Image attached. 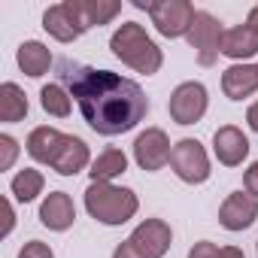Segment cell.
I'll use <instances>...</instances> for the list:
<instances>
[{
  "mask_svg": "<svg viewBox=\"0 0 258 258\" xmlns=\"http://www.w3.org/2000/svg\"><path fill=\"white\" fill-rule=\"evenodd\" d=\"M243 185H246V191L258 201V161H255V164L243 173Z\"/></svg>",
  "mask_w": 258,
  "mask_h": 258,
  "instance_id": "4316f807",
  "label": "cell"
},
{
  "mask_svg": "<svg viewBox=\"0 0 258 258\" xmlns=\"http://www.w3.org/2000/svg\"><path fill=\"white\" fill-rule=\"evenodd\" d=\"M85 210L100 225H124L140 210V201L131 188H118L112 182H91L85 188Z\"/></svg>",
  "mask_w": 258,
  "mask_h": 258,
  "instance_id": "3957f363",
  "label": "cell"
},
{
  "mask_svg": "<svg viewBox=\"0 0 258 258\" xmlns=\"http://www.w3.org/2000/svg\"><path fill=\"white\" fill-rule=\"evenodd\" d=\"M19 258H55V252L43 243V240H31L19 249Z\"/></svg>",
  "mask_w": 258,
  "mask_h": 258,
  "instance_id": "484cf974",
  "label": "cell"
},
{
  "mask_svg": "<svg viewBox=\"0 0 258 258\" xmlns=\"http://www.w3.org/2000/svg\"><path fill=\"white\" fill-rule=\"evenodd\" d=\"M58 79L76 100L88 127L100 137H118L134 131L149 112V97L143 94V88L134 79H124L112 70L61 61Z\"/></svg>",
  "mask_w": 258,
  "mask_h": 258,
  "instance_id": "6da1fadb",
  "label": "cell"
},
{
  "mask_svg": "<svg viewBox=\"0 0 258 258\" xmlns=\"http://www.w3.org/2000/svg\"><path fill=\"white\" fill-rule=\"evenodd\" d=\"M213 152L219 158V164L225 167H240L249 155V140L246 134L240 131V127L234 124H222L219 131L213 134Z\"/></svg>",
  "mask_w": 258,
  "mask_h": 258,
  "instance_id": "7c38bea8",
  "label": "cell"
},
{
  "mask_svg": "<svg viewBox=\"0 0 258 258\" xmlns=\"http://www.w3.org/2000/svg\"><path fill=\"white\" fill-rule=\"evenodd\" d=\"M222 55L231 61H243L258 55V31L252 25H237L222 34Z\"/></svg>",
  "mask_w": 258,
  "mask_h": 258,
  "instance_id": "2e32d148",
  "label": "cell"
},
{
  "mask_svg": "<svg viewBox=\"0 0 258 258\" xmlns=\"http://www.w3.org/2000/svg\"><path fill=\"white\" fill-rule=\"evenodd\" d=\"M207 100H210V97H207V88H204L201 82H182V85H176L173 94H170V103H167L170 118H173L176 124H195V121L204 118Z\"/></svg>",
  "mask_w": 258,
  "mask_h": 258,
  "instance_id": "ba28073f",
  "label": "cell"
},
{
  "mask_svg": "<svg viewBox=\"0 0 258 258\" xmlns=\"http://www.w3.org/2000/svg\"><path fill=\"white\" fill-rule=\"evenodd\" d=\"M16 155H19V143L10 134H0V170H10L16 164Z\"/></svg>",
  "mask_w": 258,
  "mask_h": 258,
  "instance_id": "d4e9b609",
  "label": "cell"
},
{
  "mask_svg": "<svg viewBox=\"0 0 258 258\" xmlns=\"http://www.w3.org/2000/svg\"><path fill=\"white\" fill-rule=\"evenodd\" d=\"M246 121H249V127H252V131L258 134V100L249 106V112H246Z\"/></svg>",
  "mask_w": 258,
  "mask_h": 258,
  "instance_id": "f1b7e54d",
  "label": "cell"
},
{
  "mask_svg": "<svg viewBox=\"0 0 258 258\" xmlns=\"http://www.w3.org/2000/svg\"><path fill=\"white\" fill-rule=\"evenodd\" d=\"M109 49H112V55H115L121 64H127L131 70H137V73H143V76L158 73L161 64H164L161 49L152 43V37H149V34L143 31V25H137V22H124V25L112 34Z\"/></svg>",
  "mask_w": 258,
  "mask_h": 258,
  "instance_id": "7a4b0ae2",
  "label": "cell"
},
{
  "mask_svg": "<svg viewBox=\"0 0 258 258\" xmlns=\"http://www.w3.org/2000/svg\"><path fill=\"white\" fill-rule=\"evenodd\" d=\"M40 222H43L49 231H67V228L76 222L73 198H70L67 191H52V195H46V201L40 204Z\"/></svg>",
  "mask_w": 258,
  "mask_h": 258,
  "instance_id": "5bb4252c",
  "label": "cell"
},
{
  "mask_svg": "<svg viewBox=\"0 0 258 258\" xmlns=\"http://www.w3.org/2000/svg\"><path fill=\"white\" fill-rule=\"evenodd\" d=\"M43 28L58 40V43H73L76 37H82L88 28L82 25L79 13H76V0H64V4H55L46 10L43 16Z\"/></svg>",
  "mask_w": 258,
  "mask_h": 258,
  "instance_id": "30bf717a",
  "label": "cell"
},
{
  "mask_svg": "<svg viewBox=\"0 0 258 258\" xmlns=\"http://www.w3.org/2000/svg\"><path fill=\"white\" fill-rule=\"evenodd\" d=\"M246 25H252V28L258 31V7H252V10H249V19H246Z\"/></svg>",
  "mask_w": 258,
  "mask_h": 258,
  "instance_id": "f546056e",
  "label": "cell"
},
{
  "mask_svg": "<svg viewBox=\"0 0 258 258\" xmlns=\"http://www.w3.org/2000/svg\"><path fill=\"white\" fill-rule=\"evenodd\" d=\"M222 25L216 16L210 13H198L195 22H191V31H188V46L195 49L198 55V64L201 67H213L222 55Z\"/></svg>",
  "mask_w": 258,
  "mask_h": 258,
  "instance_id": "52a82bcc",
  "label": "cell"
},
{
  "mask_svg": "<svg viewBox=\"0 0 258 258\" xmlns=\"http://www.w3.org/2000/svg\"><path fill=\"white\" fill-rule=\"evenodd\" d=\"M170 167H173V173H176L182 182H188V185H201V182L210 179V158H207V149H204L198 140H191V137L173 143Z\"/></svg>",
  "mask_w": 258,
  "mask_h": 258,
  "instance_id": "8992f818",
  "label": "cell"
},
{
  "mask_svg": "<svg viewBox=\"0 0 258 258\" xmlns=\"http://www.w3.org/2000/svg\"><path fill=\"white\" fill-rule=\"evenodd\" d=\"M170 152H173V146H170V140H167V134L161 127H146V131L134 140V161L146 173L161 170L170 161Z\"/></svg>",
  "mask_w": 258,
  "mask_h": 258,
  "instance_id": "9c48e42d",
  "label": "cell"
},
{
  "mask_svg": "<svg viewBox=\"0 0 258 258\" xmlns=\"http://www.w3.org/2000/svg\"><path fill=\"white\" fill-rule=\"evenodd\" d=\"M61 131L58 127H49V124H40V127H34L31 131V137H28V155L34 158V161H40V164H52V158H55V152H58V146H61Z\"/></svg>",
  "mask_w": 258,
  "mask_h": 258,
  "instance_id": "e0dca14e",
  "label": "cell"
},
{
  "mask_svg": "<svg viewBox=\"0 0 258 258\" xmlns=\"http://www.w3.org/2000/svg\"><path fill=\"white\" fill-rule=\"evenodd\" d=\"M127 170V158L121 149H106L91 161V182H112L115 176H121Z\"/></svg>",
  "mask_w": 258,
  "mask_h": 258,
  "instance_id": "44dd1931",
  "label": "cell"
},
{
  "mask_svg": "<svg viewBox=\"0 0 258 258\" xmlns=\"http://www.w3.org/2000/svg\"><path fill=\"white\" fill-rule=\"evenodd\" d=\"M25 115H28V94L16 82H4L0 85V121L16 124Z\"/></svg>",
  "mask_w": 258,
  "mask_h": 258,
  "instance_id": "ffe728a7",
  "label": "cell"
},
{
  "mask_svg": "<svg viewBox=\"0 0 258 258\" xmlns=\"http://www.w3.org/2000/svg\"><path fill=\"white\" fill-rule=\"evenodd\" d=\"M40 103H43V109H46L49 115H55V118H67L70 109H73V97H70V91H67L61 82L43 85V88H40Z\"/></svg>",
  "mask_w": 258,
  "mask_h": 258,
  "instance_id": "7402d4cb",
  "label": "cell"
},
{
  "mask_svg": "<svg viewBox=\"0 0 258 258\" xmlns=\"http://www.w3.org/2000/svg\"><path fill=\"white\" fill-rule=\"evenodd\" d=\"M188 258H246V255H243V249H237V246H216V243H210V240H201V243L191 246Z\"/></svg>",
  "mask_w": 258,
  "mask_h": 258,
  "instance_id": "cb8c5ba5",
  "label": "cell"
},
{
  "mask_svg": "<svg viewBox=\"0 0 258 258\" xmlns=\"http://www.w3.org/2000/svg\"><path fill=\"white\" fill-rule=\"evenodd\" d=\"M88 164H91V155H88L85 140H79V137H73V134H64V137H61V146H58V152H55V158H52L49 167H52L55 173H61V176H76V173H82Z\"/></svg>",
  "mask_w": 258,
  "mask_h": 258,
  "instance_id": "4fadbf2b",
  "label": "cell"
},
{
  "mask_svg": "<svg viewBox=\"0 0 258 258\" xmlns=\"http://www.w3.org/2000/svg\"><path fill=\"white\" fill-rule=\"evenodd\" d=\"M258 219V201L249 191H231L219 207V222L225 231H246Z\"/></svg>",
  "mask_w": 258,
  "mask_h": 258,
  "instance_id": "8fae6325",
  "label": "cell"
},
{
  "mask_svg": "<svg viewBox=\"0 0 258 258\" xmlns=\"http://www.w3.org/2000/svg\"><path fill=\"white\" fill-rule=\"evenodd\" d=\"M76 13H79L82 25L91 31V28L109 25L121 13V4L118 0H76Z\"/></svg>",
  "mask_w": 258,
  "mask_h": 258,
  "instance_id": "d6986e66",
  "label": "cell"
},
{
  "mask_svg": "<svg viewBox=\"0 0 258 258\" xmlns=\"http://www.w3.org/2000/svg\"><path fill=\"white\" fill-rule=\"evenodd\" d=\"M16 61H19L22 73H28L31 79H40V76L49 73V67H52V52H49L40 40H28V43L19 46Z\"/></svg>",
  "mask_w": 258,
  "mask_h": 258,
  "instance_id": "ac0fdd59",
  "label": "cell"
},
{
  "mask_svg": "<svg viewBox=\"0 0 258 258\" xmlns=\"http://www.w3.org/2000/svg\"><path fill=\"white\" fill-rule=\"evenodd\" d=\"M222 91L228 100H243L258 91V64H234L222 73Z\"/></svg>",
  "mask_w": 258,
  "mask_h": 258,
  "instance_id": "9a60e30c",
  "label": "cell"
},
{
  "mask_svg": "<svg viewBox=\"0 0 258 258\" xmlns=\"http://www.w3.org/2000/svg\"><path fill=\"white\" fill-rule=\"evenodd\" d=\"M137 10H146L155 31L167 40H176V37H188L191 31V22L198 16V10L188 4V0H152V4H143L137 0L134 4Z\"/></svg>",
  "mask_w": 258,
  "mask_h": 258,
  "instance_id": "5b68a950",
  "label": "cell"
},
{
  "mask_svg": "<svg viewBox=\"0 0 258 258\" xmlns=\"http://www.w3.org/2000/svg\"><path fill=\"white\" fill-rule=\"evenodd\" d=\"M173 243V231L164 219H146L134 228V234L115 246L112 258H164Z\"/></svg>",
  "mask_w": 258,
  "mask_h": 258,
  "instance_id": "277c9868",
  "label": "cell"
},
{
  "mask_svg": "<svg viewBox=\"0 0 258 258\" xmlns=\"http://www.w3.org/2000/svg\"><path fill=\"white\" fill-rule=\"evenodd\" d=\"M43 185H46L43 173H40V170H31V167L19 170V173L13 176V182H10V188H13V195H16L19 204H31L37 195H43Z\"/></svg>",
  "mask_w": 258,
  "mask_h": 258,
  "instance_id": "603a6c76",
  "label": "cell"
},
{
  "mask_svg": "<svg viewBox=\"0 0 258 258\" xmlns=\"http://www.w3.org/2000/svg\"><path fill=\"white\" fill-rule=\"evenodd\" d=\"M4 216H7V225H4V237L13 231V225H16V213H13V204L10 201H4Z\"/></svg>",
  "mask_w": 258,
  "mask_h": 258,
  "instance_id": "83f0119b",
  "label": "cell"
}]
</instances>
